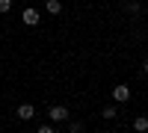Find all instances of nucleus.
Wrapping results in <instances>:
<instances>
[{
    "label": "nucleus",
    "instance_id": "f257e3e1",
    "mask_svg": "<svg viewBox=\"0 0 148 133\" xmlns=\"http://www.w3.org/2000/svg\"><path fill=\"white\" fill-rule=\"evenodd\" d=\"M47 115H51V121L53 124H59V121H68V110H65V106H51V110H47Z\"/></svg>",
    "mask_w": 148,
    "mask_h": 133
},
{
    "label": "nucleus",
    "instance_id": "f03ea898",
    "mask_svg": "<svg viewBox=\"0 0 148 133\" xmlns=\"http://www.w3.org/2000/svg\"><path fill=\"white\" fill-rule=\"evenodd\" d=\"M21 21L27 24V27H36V24L42 21V15H39V9H24L21 12Z\"/></svg>",
    "mask_w": 148,
    "mask_h": 133
},
{
    "label": "nucleus",
    "instance_id": "7ed1b4c3",
    "mask_svg": "<svg viewBox=\"0 0 148 133\" xmlns=\"http://www.w3.org/2000/svg\"><path fill=\"white\" fill-rule=\"evenodd\" d=\"M113 101H116V104L130 101V86H125V83H121V86H116V89H113Z\"/></svg>",
    "mask_w": 148,
    "mask_h": 133
},
{
    "label": "nucleus",
    "instance_id": "20e7f679",
    "mask_svg": "<svg viewBox=\"0 0 148 133\" xmlns=\"http://www.w3.org/2000/svg\"><path fill=\"white\" fill-rule=\"evenodd\" d=\"M33 115H36V106L33 104H21L18 106V118H21V121H30Z\"/></svg>",
    "mask_w": 148,
    "mask_h": 133
},
{
    "label": "nucleus",
    "instance_id": "39448f33",
    "mask_svg": "<svg viewBox=\"0 0 148 133\" xmlns=\"http://www.w3.org/2000/svg\"><path fill=\"white\" fill-rule=\"evenodd\" d=\"M133 130L145 133V130H148V118H145V115H136V118H133Z\"/></svg>",
    "mask_w": 148,
    "mask_h": 133
},
{
    "label": "nucleus",
    "instance_id": "423d86ee",
    "mask_svg": "<svg viewBox=\"0 0 148 133\" xmlns=\"http://www.w3.org/2000/svg\"><path fill=\"white\" fill-rule=\"evenodd\" d=\"M101 115L107 118V121H113V118L119 115V106H116V104H113V106H104V110H101Z\"/></svg>",
    "mask_w": 148,
    "mask_h": 133
},
{
    "label": "nucleus",
    "instance_id": "0eeeda50",
    "mask_svg": "<svg viewBox=\"0 0 148 133\" xmlns=\"http://www.w3.org/2000/svg\"><path fill=\"white\" fill-rule=\"evenodd\" d=\"M47 12H51V15H59V12H62V3H59V0H47Z\"/></svg>",
    "mask_w": 148,
    "mask_h": 133
},
{
    "label": "nucleus",
    "instance_id": "6e6552de",
    "mask_svg": "<svg viewBox=\"0 0 148 133\" xmlns=\"http://www.w3.org/2000/svg\"><path fill=\"white\" fill-rule=\"evenodd\" d=\"M68 130H71V133H83V121H71Z\"/></svg>",
    "mask_w": 148,
    "mask_h": 133
},
{
    "label": "nucleus",
    "instance_id": "1a4fd4ad",
    "mask_svg": "<svg viewBox=\"0 0 148 133\" xmlns=\"http://www.w3.org/2000/svg\"><path fill=\"white\" fill-rule=\"evenodd\" d=\"M39 133H53V121H45V124H39Z\"/></svg>",
    "mask_w": 148,
    "mask_h": 133
},
{
    "label": "nucleus",
    "instance_id": "9d476101",
    "mask_svg": "<svg viewBox=\"0 0 148 133\" xmlns=\"http://www.w3.org/2000/svg\"><path fill=\"white\" fill-rule=\"evenodd\" d=\"M9 9H12V0H0V15H6Z\"/></svg>",
    "mask_w": 148,
    "mask_h": 133
},
{
    "label": "nucleus",
    "instance_id": "9b49d317",
    "mask_svg": "<svg viewBox=\"0 0 148 133\" xmlns=\"http://www.w3.org/2000/svg\"><path fill=\"white\" fill-rule=\"evenodd\" d=\"M127 9H130V12H139L142 6H139V0H127Z\"/></svg>",
    "mask_w": 148,
    "mask_h": 133
},
{
    "label": "nucleus",
    "instance_id": "f8f14e48",
    "mask_svg": "<svg viewBox=\"0 0 148 133\" xmlns=\"http://www.w3.org/2000/svg\"><path fill=\"white\" fill-rule=\"evenodd\" d=\"M145 74H148V62H145Z\"/></svg>",
    "mask_w": 148,
    "mask_h": 133
}]
</instances>
